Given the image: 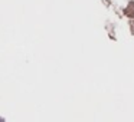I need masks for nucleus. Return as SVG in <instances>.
Instances as JSON below:
<instances>
[]
</instances>
